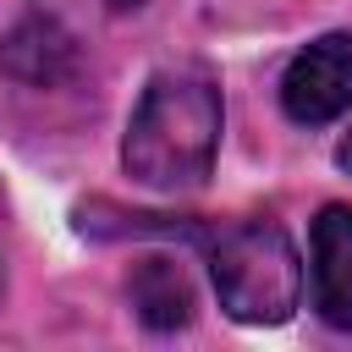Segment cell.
Segmentation results:
<instances>
[{
  "mask_svg": "<svg viewBox=\"0 0 352 352\" xmlns=\"http://www.w3.org/2000/svg\"><path fill=\"white\" fill-rule=\"evenodd\" d=\"M220 148V88L204 72H160L132 121L121 160L143 187H198Z\"/></svg>",
  "mask_w": 352,
  "mask_h": 352,
  "instance_id": "6da1fadb",
  "label": "cell"
},
{
  "mask_svg": "<svg viewBox=\"0 0 352 352\" xmlns=\"http://www.w3.org/2000/svg\"><path fill=\"white\" fill-rule=\"evenodd\" d=\"M198 242L209 253L214 292L231 319H242V324L292 319V308L302 297V264L275 220H236L220 231H198Z\"/></svg>",
  "mask_w": 352,
  "mask_h": 352,
  "instance_id": "7a4b0ae2",
  "label": "cell"
},
{
  "mask_svg": "<svg viewBox=\"0 0 352 352\" xmlns=\"http://www.w3.org/2000/svg\"><path fill=\"white\" fill-rule=\"evenodd\" d=\"M280 104L302 126H324L352 104V33H324L314 38L280 82Z\"/></svg>",
  "mask_w": 352,
  "mask_h": 352,
  "instance_id": "3957f363",
  "label": "cell"
},
{
  "mask_svg": "<svg viewBox=\"0 0 352 352\" xmlns=\"http://www.w3.org/2000/svg\"><path fill=\"white\" fill-rule=\"evenodd\" d=\"M314 308L324 324L352 330V209L330 204L314 220Z\"/></svg>",
  "mask_w": 352,
  "mask_h": 352,
  "instance_id": "277c9868",
  "label": "cell"
},
{
  "mask_svg": "<svg viewBox=\"0 0 352 352\" xmlns=\"http://www.w3.org/2000/svg\"><path fill=\"white\" fill-rule=\"evenodd\" d=\"M77 60V44L72 33L55 22V16H22L6 44H0V72H11L16 82H60Z\"/></svg>",
  "mask_w": 352,
  "mask_h": 352,
  "instance_id": "5b68a950",
  "label": "cell"
},
{
  "mask_svg": "<svg viewBox=\"0 0 352 352\" xmlns=\"http://www.w3.org/2000/svg\"><path fill=\"white\" fill-rule=\"evenodd\" d=\"M126 292H132V308H138V319L148 330H176V324L192 319V286H187L182 264H170L160 253L154 258H138Z\"/></svg>",
  "mask_w": 352,
  "mask_h": 352,
  "instance_id": "8992f818",
  "label": "cell"
},
{
  "mask_svg": "<svg viewBox=\"0 0 352 352\" xmlns=\"http://www.w3.org/2000/svg\"><path fill=\"white\" fill-rule=\"evenodd\" d=\"M341 165L352 170V132H346V143H341Z\"/></svg>",
  "mask_w": 352,
  "mask_h": 352,
  "instance_id": "52a82bcc",
  "label": "cell"
}]
</instances>
